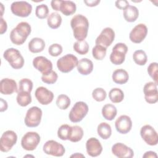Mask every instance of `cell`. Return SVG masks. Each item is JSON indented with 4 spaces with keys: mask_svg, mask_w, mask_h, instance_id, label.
Segmentation results:
<instances>
[{
    "mask_svg": "<svg viewBox=\"0 0 158 158\" xmlns=\"http://www.w3.org/2000/svg\"><path fill=\"white\" fill-rule=\"evenodd\" d=\"M70 25L74 38L77 41L85 40L87 37L89 28L88 19L81 14L75 15L71 19Z\"/></svg>",
    "mask_w": 158,
    "mask_h": 158,
    "instance_id": "6da1fadb",
    "label": "cell"
},
{
    "mask_svg": "<svg viewBox=\"0 0 158 158\" xmlns=\"http://www.w3.org/2000/svg\"><path fill=\"white\" fill-rule=\"evenodd\" d=\"M31 31V26L28 22H21L10 31V40L15 45H22L25 42Z\"/></svg>",
    "mask_w": 158,
    "mask_h": 158,
    "instance_id": "7a4b0ae2",
    "label": "cell"
},
{
    "mask_svg": "<svg viewBox=\"0 0 158 158\" xmlns=\"http://www.w3.org/2000/svg\"><path fill=\"white\" fill-rule=\"evenodd\" d=\"M4 58L14 69H20L24 65V59L20 52L15 48H9L3 54Z\"/></svg>",
    "mask_w": 158,
    "mask_h": 158,
    "instance_id": "3957f363",
    "label": "cell"
},
{
    "mask_svg": "<svg viewBox=\"0 0 158 158\" xmlns=\"http://www.w3.org/2000/svg\"><path fill=\"white\" fill-rule=\"evenodd\" d=\"M88 106L83 101L77 102L71 109L69 117L73 123H77L83 120L88 112Z\"/></svg>",
    "mask_w": 158,
    "mask_h": 158,
    "instance_id": "277c9868",
    "label": "cell"
},
{
    "mask_svg": "<svg viewBox=\"0 0 158 158\" xmlns=\"http://www.w3.org/2000/svg\"><path fill=\"white\" fill-rule=\"evenodd\" d=\"M78 62L77 57L72 54H66L57 61V67L62 73H69L77 67Z\"/></svg>",
    "mask_w": 158,
    "mask_h": 158,
    "instance_id": "5b68a950",
    "label": "cell"
},
{
    "mask_svg": "<svg viewBox=\"0 0 158 158\" xmlns=\"http://www.w3.org/2000/svg\"><path fill=\"white\" fill-rule=\"evenodd\" d=\"M43 112L37 106H33L27 111L24 122L28 127H36L41 123Z\"/></svg>",
    "mask_w": 158,
    "mask_h": 158,
    "instance_id": "8992f818",
    "label": "cell"
},
{
    "mask_svg": "<svg viewBox=\"0 0 158 158\" xmlns=\"http://www.w3.org/2000/svg\"><path fill=\"white\" fill-rule=\"evenodd\" d=\"M128 51L127 46L123 43H117L112 48L110 55V60L114 65H120L125 61V55Z\"/></svg>",
    "mask_w": 158,
    "mask_h": 158,
    "instance_id": "52a82bcc",
    "label": "cell"
},
{
    "mask_svg": "<svg viewBox=\"0 0 158 158\" xmlns=\"http://www.w3.org/2000/svg\"><path fill=\"white\" fill-rule=\"evenodd\" d=\"M17 135L12 130H7L3 133L0 139V150L3 152H9L16 144Z\"/></svg>",
    "mask_w": 158,
    "mask_h": 158,
    "instance_id": "ba28073f",
    "label": "cell"
},
{
    "mask_svg": "<svg viewBox=\"0 0 158 158\" xmlns=\"http://www.w3.org/2000/svg\"><path fill=\"white\" fill-rule=\"evenodd\" d=\"M40 136L35 131L26 133L21 139V146L26 151H33L40 142Z\"/></svg>",
    "mask_w": 158,
    "mask_h": 158,
    "instance_id": "9c48e42d",
    "label": "cell"
},
{
    "mask_svg": "<svg viewBox=\"0 0 158 158\" xmlns=\"http://www.w3.org/2000/svg\"><path fill=\"white\" fill-rule=\"evenodd\" d=\"M10 10L16 16L27 17L31 13L32 6L27 1H14L11 4Z\"/></svg>",
    "mask_w": 158,
    "mask_h": 158,
    "instance_id": "30bf717a",
    "label": "cell"
},
{
    "mask_svg": "<svg viewBox=\"0 0 158 158\" xmlns=\"http://www.w3.org/2000/svg\"><path fill=\"white\" fill-rule=\"evenodd\" d=\"M140 135L146 144L150 146L157 145L158 135L155 129L149 125H145L140 130Z\"/></svg>",
    "mask_w": 158,
    "mask_h": 158,
    "instance_id": "8fae6325",
    "label": "cell"
},
{
    "mask_svg": "<svg viewBox=\"0 0 158 158\" xmlns=\"http://www.w3.org/2000/svg\"><path fill=\"white\" fill-rule=\"evenodd\" d=\"M43 150L48 155L61 157L65 153L64 146L54 140L47 141L43 145Z\"/></svg>",
    "mask_w": 158,
    "mask_h": 158,
    "instance_id": "7c38bea8",
    "label": "cell"
},
{
    "mask_svg": "<svg viewBox=\"0 0 158 158\" xmlns=\"http://www.w3.org/2000/svg\"><path fill=\"white\" fill-rule=\"evenodd\" d=\"M115 38V32L110 27L104 28L100 35L97 37L95 41L96 45H101L105 48L109 47L114 41Z\"/></svg>",
    "mask_w": 158,
    "mask_h": 158,
    "instance_id": "4fadbf2b",
    "label": "cell"
},
{
    "mask_svg": "<svg viewBox=\"0 0 158 158\" xmlns=\"http://www.w3.org/2000/svg\"><path fill=\"white\" fill-rule=\"evenodd\" d=\"M148 33V28L144 23L136 25L130 31L129 38L134 43H140L146 37Z\"/></svg>",
    "mask_w": 158,
    "mask_h": 158,
    "instance_id": "5bb4252c",
    "label": "cell"
},
{
    "mask_svg": "<svg viewBox=\"0 0 158 158\" xmlns=\"http://www.w3.org/2000/svg\"><path fill=\"white\" fill-rule=\"evenodd\" d=\"M157 84L153 81L146 83L143 88L145 101L149 104H155L158 101Z\"/></svg>",
    "mask_w": 158,
    "mask_h": 158,
    "instance_id": "9a60e30c",
    "label": "cell"
},
{
    "mask_svg": "<svg viewBox=\"0 0 158 158\" xmlns=\"http://www.w3.org/2000/svg\"><path fill=\"white\" fill-rule=\"evenodd\" d=\"M33 67L43 75H46L52 70L51 60L44 56H37L33 60Z\"/></svg>",
    "mask_w": 158,
    "mask_h": 158,
    "instance_id": "2e32d148",
    "label": "cell"
},
{
    "mask_svg": "<svg viewBox=\"0 0 158 158\" xmlns=\"http://www.w3.org/2000/svg\"><path fill=\"white\" fill-rule=\"evenodd\" d=\"M35 96L37 101L42 105L50 104L54 99L53 93L44 86L38 87L35 91Z\"/></svg>",
    "mask_w": 158,
    "mask_h": 158,
    "instance_id": "e0dca14e",
    "label": "cell"
},
{
    "mask_svg": "<svg viewBox=\"0 0 158 158\" xmlns=\"http://www.w3.org/2000/svg\"><path fill=\"white\" fill-rule=\"evenodd\" d=\"M112 152L117 157L131 158L134 156V152L131 148L122 143H117L112 147Z\"/></svg>",
    "mask_w": 158,
    "mask_h": 158,
    "instance_id": "ac0fdd59",
    "label": "cell"
},
{
    "mask_svg": "<svg viewBox=\"0 0 158 158\" xmlns=\"http://www.w3.org/2000/svg\"><path fill=\"white\" fill-rule=\"evenodd\" d=\"M116 130L121 134H127L131 129L132 121L131 118L126 115H120L115 122Z\"/></svg>",
    "mask_w": 158,
    "mask_h": 158,
    "instance_id": "d6986e66",
    "label": "cell"
},
{
    "mask_svg": "<svg viewBox=\"0 0 158 158\" xmlns=\"http://www.w3.org/2000/svg\"><path fill=\"white\" fill-rule=\"evenodd\" d=\"M87 154L91 157H97L102 151V146L100 141L96 138H89L86 143Z\"/></svg>",
    "mask_w": 158,
    "mask_h": 158,
    "instance_id": "ffe728a7",
    "label": "cell"
},
{
    "mask_svg": "<svg viewBox=\"0 0 158 158\" xmlns=\"http://www.w3.org/2000/svg\"><path fill=\"white\" fill-rule=\"evenodd\" d=\"M18 88L16 81L11 78H5L0 81V92L4 95H10L17 92Z\"/></svg>",
    "mask_w": 158,
    "mask_h": 158,
    "instance_id": "44dd1931",
    "label": "cell"
},
{
    "mask_svg": "<svg viewBox=\"0 0 158 158\" xmlns=\"http://www.w3.org/2000/svg\"><path fill=\"white\" fill-rule=\"evenodd\" d=\"M78 72L83 75H88L90 74L93 70V62L87 58H82L78 60L77 65Z\"/></svg>",
    "mask_w": 158,
    "mask_h": 158,
    "instance_id": "7402d4cb",
    "label": "cell"
},
{
    "mask_svg": "<svg viewBox=\"0 0 158 158\" xmlns=\"http://www.w3.org/2000/svg\"><path fill=\"white\" fill-rule=\"evenodd\" d=\"M77 10V6L74 2L72 1H60L59 11L64 15L69 16L73 15Z\"/></svg>",
    "mask_w": 158,
    "mask_h": 158,
    "instance_id": "603a6c76",
    "label": "cell"
},
{
    "mask_svg": "<svg viewBox=\"0 0 158 158\" xmlns=\"http://www.w3.org/2000/svg\"><path fill=\"white\" fill-rule=\"evenodd\" d=\"M45 45V42L42 38H33L28 43V49L32 53H38L44 50Z\"/></svg>",
    "mask_w": 158,
    "mask_h": 158,
    "instance_id": "cb8c5ba5",
    "label": "cell"
},
{
    "mask_svg": "<svg viewBox=\"0 0 158 158\" xmlns=\"http://www.w3.org/2000/svg\"><path fill=\"white\" fill-rule=\"evenodd\" d=\"M112 78L114 83L119 85H123L128 81L129 75L125 70L123 69H118L114 71Z\"/></svg>",
    "mask_w": 158,
    "mask_h": 158,
    "instance_id": "d4e9b609",
    "label": "cell"
},
{
    "mask_svg": "<svg viewBox=\"0 0 158 158\" xmlns=\"http://www.w3.org/2000/svg\"><path fill=\"white\" fill-rule=\"evenodd\" d=\"M123 15L125 20L128 22H133L136 20L139 16V10L134 6H130L123 10Z\"/></svg>",
    "mask_w": 158,
    "mask_h": 158,
    "instance_id": "484cf974",
    "label": "cell"
},
{
    "mask_svg": "<svg viewBox=\"0 0 158 158\" xmlns=\"http://www.w3.org/2000/svg\"><path fill=\"white\" fill-rule=\"evenodd\" d=\"M117 108L113 104H107L102 107V115L103 117L107 120H112L117 115Z\"/></svg>",
    "mask_w": 158,
    "mask_h": 158,
    "instance_id": "4316f807",
    "label": "cell"
},
{
    "mask_svg": "<svg viewBox=\"0 0 158 158\" xmlns=\"http://www.w3.org/2000/svg\"><path fill=\"white\" fill-rule=\"evenodd\" d=\"M98 135L103 139H107L112 134V129L110 125L106 122H101L97 128Z\"/></svg>",
    "mask_w": 158,
    "mask_h": 158,
    "instance_id": "83f0119b",
    "label": "cell"
},
{
    "mask_svg": "<svg viewBox=\"0 0 158 158\" xmlns=\"http://www.w3.org/2000/svg\"><path fill=\"white\" fill-rule=\"evenodd\" d=\"M62 17L57 12H52L47 18L48 25L52 29L58 28L62 23Z\"/></svg>",
    "mask_w": 158,
    "mask_h": 158,
    "instance_id": "f1b7e54d",
    "label": "cell"
},
{
    "mask_svg": "<svg viewBox=\"0 0 158 158\" xmlns=\"http://www.w3.org/2000/svg\"><path fill=\"white\" fill-rule=\"evenodd\" d=\"M83 136V130L82 128L78 125L72 127L71 131L69 138V140L73 143L80 141Z\"/></svg>",
    "mask_w": 158,
    "mask_h": 158,
    "instance_id": "f546056e",
    "label": "cell"
},
{
    "mask_svg": "<svg viewBox=\"0 0 158 158\" xmlns=\"http://www.w3.org/2000/svg\"><path fill=\"white\" fill-rule=\"evenodd\" d=\"M109 98L113 103H119L123 100L124 93L121 89L114 88L110 90Z\"/></svg>",
    "mask_w": 158,
    "mask_h": 158,
    "instance_id": "4dcf8cb0",
    "label": "cell"
},
{
    "mask_svg": "<svg viewBox=\"0 0 158 158\" xmlns=\"http://www.w3.org/2000/svg\"><path fill=\"white\" fill-rule=\"evenodd\" d=\"M17 102L19 105L22 107H26L31 102V96L30 93L28 92H17Z\"/></svg>",
    "mask_w": 158,
    "mask_h": 158,
    "instance_id": "1f68e13d",
    "label": "cell"
},
{
    "mask_svg": "<svg viewBox=\"0 0 158 158\" xmlns=\"http://www.w3.org/2000/svg\"><path fill=\"white\" fill-rule=\"evenodd\" d=\"M73 50L80 55H85L88 53L89 51V44L88 42L85 40L77 41L73 46Z\"/></svg>",
    "mask_w": 158,
    "mask_h": 158,
    "instance_id": "d6a6232c",
    "label": "cell"
},
{
    "mask_svg": "<svg viewBox=\"0 0 158 158\" xmlns=\"http://www.w3.org/2000/svg\"><path fill=\"white\" fill-rule=\"evenodd\" d=\"M134 62L138 65H144L148 60V56L143 50H136L133 54Z\"/></svg>",
    "mask_w": 158,
    "mask_h": 158,
    "instance_id": "836d02e7",
    "label": "cell"
},
{
    "mask_svg": "<svg viewBox=\"0 0 158 158\" xmlns=\"http://www.w3.org/2000/svg\"><path fill=\"white\" fill-rule=\"evenodd\" d=\"M56 105L61 110L67 109L70 105V99L66 94H60L56 99Z\"/></svg>",
    "mask_w": 158,
    "mask_h": 158,
    "instance_id": "e575fe53",
    "label": "cell"
},
{
    "mask_svg": "<svg viewBox=\"0 0 158 158\" xmlns=\"http://www.w3.org/2000/svg\"><path fill=\"white\" fill-rule=\"evenodd\" d=\"M106 48L101 45H96L92 49V55L95 59L101 60L106 57Z\"/></svg>",
    "mask_w": 158,
    "mask_h": 158,
    "instance_id": "d590c367",
    "label": "cell"
},
{
    "mask_svg": "<svg viewBox=\"0 0 158 158\" xmlns=\"http://www.w3.org/2000/svg\"><path fill=\"white\" fill-rule=\"evenodd\" d=\"M33 89V82L28 78H22L19 81V89L17 92H28L31 93Z\"/></svg>",
    "mask_w": 158,
    "mask_h": 158,
    "instance_id": "8d00e7d4",
    "label": "cell"
},
{
    "mask_svg": "<svg viewBox=\"0 0 158 158\" xmlns=\"http://www.w3.org/2000/svg\"><path fill=\"white\" fill-rule=\"evenodd\" d=\"M72 127L67 125H62L57 130V136L62 140H69Z\"/></svg>",
    "mask_w": 158,
    "mask_h": 158,
    "instance_id": "74e56055",
    "label": "cell"
},
{
    "mask_svg": "<svg viewBox=\"0 0 158 158\" xmlns=\"http://www.w3.org/2000/svg\"><path fill=\"white\" fill-rule=\"evenodd\" d=\"M49 8L47 5L42 4L38 5L36 7L35 15L40 19H44L48 17Z\"/></svg>",
    "mask_w": 158,
    "mask_h": 158,
    "instance_id": "f35d334b",
    "label": "cell"
},
{
    "mask_svg": "<svg viewBox=\"0 0 158 158\" xmlns=\"http://www.w3.org/2000/svg\"><path fill=\"white\" fill-rule=\"evenodd\" d=\"M106 91L102 88H96L94 89L92 92L93 98L98 102H102L104 101L106 98Z\"/></svg>",
    "mask_w": 158,
    "mask_h": 158,
    "instance_id": "ab89813d",
    "label": "cell"
},
{
    "mask_svg": "<svg viewBox=\"0 0 158 158\" xmlns=\"http://www.w3.org/2000/svg\"><path fill=\"white\" fill-rule=\"evenodd\" d=\"M58 78V75L55 71H51L46 75H43L41 76V80L43 82L46 84H54L56 82Z\"/></svg>",
    "mask_w": 158,
    "mask_h": 158,
    "instance_id": "60d3db41",
    "label": "cell"
},
{
    "mask_svg": "<svg viewBox=\"0 0 158 158\" xmlns=\"http://www.w3.org/2000/svg\"><path fill=\"white\" fill-rule=\"evenodd\" d=\"M157 71L158 64L157 62L151 63L148 67V73L149 75L154 80V82L157 85Z\"/></svg>",
    "mask_w": 158,
    "mask_h": 158,
    "instance_id": "b9f144b4",
    "label": "cell"
},
{
    "mask_svg": "<svg viewBox=\"0 0 158 158\" xmlns=\"http://www.w3.org/2000/svg\"><path fill=\"white\" fill-rule=\"evenodd\" d=\"M63 49L60 44L54 43L51 44L48 48L49 54L52 57H57L62 52Z\"/></svg>",
    "mask_w": 158,
    "mask_h": 158,
    "instance_id": "7bdbcfd3",
    "label": "cell"
},
{
    "mask_svg": "<svg viewBox=\"0 0 158 158\" xmlns=\"http://www.w3.org/2000/svg\"><path fill=\"white\" fill-rule=\"evenodd\" d=\"M115 5L117 8L124 10L129 6V2L127 0H118L115 1Z\"/></svg>",
    "mask_w": 158,
    "mask_h": 158,
    "instance_id": "ee69618b",
    "label": "cell"
},
{
    "mask_svg": "<svg viewBox=\"0 0 158 158\" xmlns=\"http://www.w3.org/2000/svg\"><path fill=\"white\" fill-rule=\"evenodd\" d=\"M83 2L87 6L94 7L99 4L100 1L99 0H88V1L85 0Z\"/></svg>",
    "mask_w": 158,
    "mask_h": 158,
    "instance_id": "f6af8a7d",
    "label": "cell"
},
{
    "mask_svg": "<svg viewBox=\"0 0 158 158\" xmlns=\"http://www.w3.org/2000/svg\"><path fill=\"white\" fill-rule=\"evenodd\" d=\"M60 0H52L51 2V6L52 9L56 11H59V6H60Z\"/></svg>",
    "mask_w": 158,
    "mask_h": 158,
    "instance_id": "bcb514c9",
    "label": "cell"
},
{
    "mask_svg": "<svg viewBox=\"0 0 158 158\" xmlns=\"http://www.w3.org/2000/svg\"><path fill=\"white\" fill-rule=\"evenodd\" d=\"M7 23L2 17L1 18V33L4 34L7 31Z\"/></svg>",
    "mask_w": 158,
    "mask_h": 158,
    "instance_id": "7dc6e473",
    "label": "cell"
},
{
    "mask_svg": "<svg viewBox=\"0 0 158 158\" xmlns=\"http://www.w3.org/2000/svg\"><path fill=\"white\" fill-rule=\"evenodd\" d=\"M143 157L144 158H148V157H155V158H157V154L154 152V151H147L146 152L144 155L143 156Z\"/></svg>",
    "mask_w": 158,
    "mask_h": 158,
    "instance_id": "c3c4849f",
    "label": "cell"
},
{
    "mask_svg": "<svg viewBox=\"0 0 158 158\" xmlns=\"http://www.w3.org/2000/svg\"><path fill=\"white\" fill-rule=\"evenodd\" d=\"M7 103L6 102V101L4 100L2 98H1V109L0 111L1 112H4L5 110H7Z\"/></svg>",
    "mask_w": 158,
    "mask_h": 158,
    "instance_id": "681fc988",
    "label": "cell"
},
{
    "mask_svg": "<svg viewBox=\"0 0 158 158\" xmlns=\"http://www.w3.org/2000/svg\"><path fill=\"white\" fill-rule=\"evenodd\" d=\"M71 157H85V156L84 155H83V154H78V153H75V154H73V155H72L71 156H70Z\"/></svg>",
    "mask_w": 158,
    "mask_h": 158,
    "instance_id": "f907efd6",
    "label": "cell"
},
{
    "mask_svg": "<svg viewBox=\"0 0 158 158\" xmlns=\"http://www.w3.org/2000/svg\"><path fill=\"white\" fill-rule=\"evenodd\" d=\"M0 4H1V11H2V13H1V17H2V14H3V11H4V7H3V5H2V3H0Z\"/></svg>",
    "mask_w": 158,
    "mask_h": 158,
    "instance_id": "816d5d0a",
    "label": "cell"
}]
</instances>
